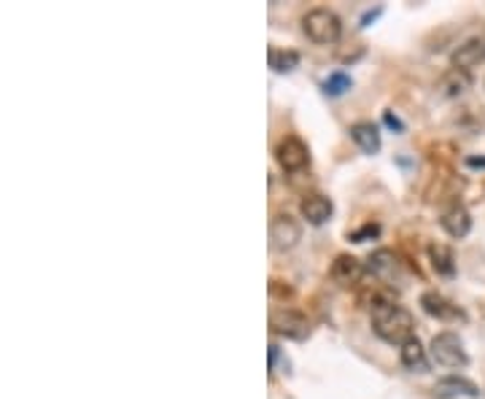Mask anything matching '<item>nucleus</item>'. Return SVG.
Segmentation results:
<instances>
[{"mask_svg": "<svg viewBox=\"0 0 485 399\" xmlns=\"http://www.w3.org/2000/svg\"><path fill=\"white\" fill-rule=\"evenodd\" d=\"M370 321H372V329L381 340L391 343V345H404L407 340L415 337V319L412 314L397 305L394 300H383L378 297L370 308Z\"/></svg>", "mask_w": 485, "mask_h": 399, "instance_id": "obj_1", "label": "nucleus"}, {"mask_svg": "<svg viewBox=\"0 0 485 399\" xmlns=\"http://www.w3.org/2000/svg\"><path fill=\"white\" fill-rule=\"evenodd\" d=\"M302 30H305V35H308L313 44L332 46V44H337L340 35H342V22H340V16H337L334 11H329V8H313V11H308V14L302 16Z\"/></svg>", "mask_w": 485, "mask_h": 399, "instance_id": "obj_2", "label": "nucleus"}, {"mask_svg": "<svg viewBox=\"0 0 485 399\" xmlns=\"http://www.w3.org/2000/svg\"><path fill=\"white\" fill-rule=\"evenodd\" d=\"M431 356L437 364L448 367V370H461L470 364V356L464 351V343L459 340L456 332H440L431 340Z\"/></svg>", "mask_w": 485, "mask_h": 399, "instance_id": "obj_3", "label": "nucleus"}, {"mask_svg": "<svg viewBox=\"0 0 485 399\" xmlns=\"http://www.w3.org/2000/svg\"><path fill=\"white\" fill-rule=\"evenodd\" d=\"M270 326H272L275 334H283L289 340H305L308 329H311L308 319L300 311H292V308H275L270 314Z\"/></svg>", "mask_w": 485, "mask_h": 399, "instance_id": "obj_4", "label": "nucleus"}, {"mask_svg": "<svg viewBox=\"0 0 485 399\" xmlns=\"http://www.w3.org/2000/svg\"><path fill=\"white\" fill-rule=\"evenodd\" d=\"M275 157H278V165H281L286 173H300V170H305V167L311 165L308 146H305L300 138H294V135H289V138H283V141L278 144Z\"/></svg>", "mask_w": 485, "mask_h": 399, "instance_id": "obj_5", "label": "nucleus"}, {"mask_svg": "<svg viewBox=\"0 0 485 399\" xmlns=\"http://www.w3.org/2000/svg\"><path fill=\"white\" fill-rule=\"evenodd\" d=\"M302 238V227L297 219H292L289 214H278L270 224V240H272V248L278 251H289L297 245V240Z\"/></svg>", "mask_w": 485, "mask_h": 399, "instance_id": "obj_6", "label": "nucleus"}, {"mask_svg": "<svg viewBox=\"0 0 485 399\" xmlns=\"http://www.w3.org/2000/svg\"><path fill=\"white\" fill-rule=\"evenodd\" d=\"M421 305H423V311L431 316V319H440V321H464V311L459 308V305H453L448 297H442L440 292H426L423 297H421Z\"/></svg>", "mask_w": 485, "mask_h": 399, "instance_id": "obj_7", "label": "nucleus"}, {"mask_svg": "<svg viewBox=\"0 0 485 399\" xmlns=\"http://www.w3.org/2000/svg\"><path fill=\"white\" fill-rule=\"evenodd\" d=\"M450 63H453V68H459V71H472L475 65L485 63V35H475V38L464 41V44L453 52Z\"/></svg>", "mask_w": 485, "mask_h": 399, "instance_id": "obj_8", "label": "nucleus"}, {"mask_svg": "<svg viewBox=\"0 0 485 399\" xmlns=\"http://www.w3.org/2000/svg\"><path fill=\"white\" fill-rule=\"evenodd\" d=\"M300 214H302V219H305L308 224L322 227V224H326V222L332 219L334 205H332L329 197H323L319 192H313V195L302 197V203H300Z\"/></svg>", "mask_w": 485, "mask_h": 399, "instance_id": "obj_9", "label": "nucleus"}, {"mask_svg": "<svg viewBox=\"0 0 485 399\" xmlns=\"http://www.w3.org/2000/svg\"><path fill=\"white\" fill-rule=\"evenodd\" d=\"M440 224H442V230L450 235V238H467L470 235V230H472V216H470V211L461 205V203H453L450 208H445L442 211V219H440Z\"/></svg>", "mask_w": 485, "mask_h": 399, "instance_id": "obj_10", "label": "nucleus"}, {"mask_svg": "<svg viewBox=\"0 0 485 399\" xmlns=\"http://www.w3.org/2000/svg\"><path fill=\"white\" fill-rule=\"evenodd\" d=\"M364 273H367V264H361L356 256H348V254L337 256L332 264V278L340 286H356L364 278Z\"/></svg>", "mask_w": 485, "mask_h": 399, "instance_id": "obj_11", "label": "nucleus"}, {"mask_svg": "<svg viewBox=\"0 0 485 399\" xmlns=\"http://www.w3.org/2000/svg\"><path fill=\"white\" fill-rule=\"evenodd\" d=\"M400 256L394 254V251H386V248H381V251H375L370 259H367V273H372L375 278H381V281H394L397 275H400Z\"/></svg>", "mask_w": 485, "mask_h": 399, "instance_id": "obj_12", "label": "nucleus"}, {"mask_svg": "<svg viewBox=\"0 0 485 399\" xmlns=\"http://www.w3.org/2000/svg\"><path fill=\"white\" fill-rule=\"evenodd\" d=\"M434 394H437L440 399H459V397L478 399L480 397V389H478L472 381H467V378L450 375V378H442V381H437V386H434Z\"/></svg>", "mask_w": 485, "mask_h": 399, "instance_id": "obj_13", "label": "nucleus"}, {"mask_svg": "<svg viewBox=\"0 0 485 399\" xmlns=\"http://www.w3.org/2000/svg\"><path fill=\"white\" fill-rule=\"evenodd\" d=\"M351 138L364 155H378L381 152V133H378V127L372 122H356L351 127Z\"/></svg>", "mask_w": 485, "mask_h": 399, "instance_id": "obj_14", "label": "nucleus"}, {"mask_svg": "<svg viewBox=\"0 0 485 399\" xmlns=\"http://www.w3.org/2000/svg\"><path fill=\"white\" fill-rule=\"evenodd\" d=\"M429 259H431V267H434L437 275H442V278L456 275V256H453V248H448L445 243H431Z\"/></svg>", "mask_w": 485, "mask_h": 399, "instance_id": "obj_15", "label": "nucleus"}, {"mask_svg": "<svg viewBox=\"0 0 485 399\" xmlns=\"http://www.w3.org/2000/svg\"><path fill=\"white\" fill-rule=\"evenodd\" d=\"M402 364L412 373H429V359H426V348L421 345L418 337L407 340L402 345Z\"/></svg>", "mask_w": 485, "mask_h": 399, "instance_id": "obj_16", "label": "nucleus"}, {"mask_svg": "<svg viewBox=\"0 0 485 399\" xmlns=\"http://www.w3.org/2000/svg\"><path fill=\"white\" fill-rule=\"evenodd\" d=\"M470 86H472L470 71H459V68H450L440 81V89H442L445 97H461Z\"/></svg>", "mask_w": 485, "mask_h": 399, "instance_id": "obj_17", "label": "nucleus"}, {"mask_svg": "<svg viewBox=\"0 0 485 399\" xmlns=\"http://www.w3.org/2000/svg\"><path fill=\"white\" fill-rule=\"evenodd\" d=\"M300 65V55L292 49H270V68L275 74H292Z\"/></svg>", "mask_w": 485, "mask_h": 399, "instance_id": "obj_18", "label": "nucleus"}, {"mask_svg": "<svg viewBox=\"0 0 485 399\" xmlns=\"http://www.w3.org/2000/svg\"><path fill=\"white\" fill-rule=\"evenodd\" d=\"M351 86H353V79H351L345 71H334V74H329L326 81H323V92H326L329 97H340V95H345Z\"/></svg>", "mask_w": 485, "mask_h": 399, "instance_id": "obj_19", "label": "nucleus"}, {"mask_svg": "<svg viewBox=\"0 0 485 399\" xmlns=\"http://www.w3.org/2000/svg\"><path fill=\"white\" fill-rule=\"evenodd\" d=\"M378 235H381V227H378V224H367V227H361L359 233H351V240H353V243H364V240L378 238Z\"/></svg>", "mask_w": 485, "mask_h": 399, "instance_id": "obj_20", "label": "nucleus"}, {"mask_svg": "<svg viewBox=\"0 0 485 399\" xmlns=\"http://www.w3.org/2000/svg\"><path fill=\"white\" fill-rule=\"evenodd\" d=\"M383 122H386L391 130H397V133H402L404 130V125L397 119V116H394V114H391V111H386V114H383Z\"/></svg>", "mask_w": 485, "mask_h": 399, "instance_id": "obj_21", "label": "nucleus"}, {"mask_svg": "<svg viewBox=\"0 0 485 399\" xmlns=\"http://www.w3.org/2000/svg\"><path fill=\"white\" fill-rule=\"evenodd\" d=\"M275 362H278V345H270V373H275Z\"/></svg>", "mask_w": 485, "mask_h": 399, "instance_id": "obj_22", "label": "nucleus"}, {"mask_svg": "<svg viewBox=\"0 0 485 399\" xmlns=\"http://www.w3.org/2000/svg\"><path fill=\"white\" fill-rule=\"evenodd\" d=\"M467 165H470V167H480V170H485V157H470Z\"/></svg>", "mask_w": 485, "mask_h": 399, "instance_id": "obj_23", "label": "nucleus"}]
</instances>
